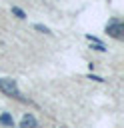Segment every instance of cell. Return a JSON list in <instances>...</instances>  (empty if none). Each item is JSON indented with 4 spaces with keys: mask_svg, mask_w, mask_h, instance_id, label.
Segmentation results:
<instances>
[{
    "mask_svg": "<svg viewBox=\"0 0 124 128\" xmlns=\"http://www.w3.org/2000/svg\"><path fill=\"white\" fill-rule=\"evenodd\" d=\"M106 34L116 38V40H122L124 38V22L118 20V18H112L108 24H106Z\"/></svg>",
    "mask_w": 124,
    "mask_h": 128,
    "instance_id": "6da1fadb",
    "label": "cell"
},
{
    "mask_svg": "<svg viewBox=\"0 0 124 128\" xmlns=\"http://www.w3.org/2000/svg\"><path fill=\"white\" fill-rule=\"evenodd\" d=\"M0 90L8 96H14V98H20V90H18V84L16 80L12 78H0Z\"/></svg>",
    "mask_w": 124,
    "mask_h": 128,
    "instance_id": "7a4b0ae2",
    "label": "cell"
},
{
    "mask_svg": "<svg viewBox=\"0 0 124 128\" xmlns=\"http://www.w3.org/2000/svg\"><path fill=\"white\" fill-rule=\"evenodd\" d=\"M36 126H38V122H36V118H34L32 114H24V116H22L20 128H36Z\"/></svg>",
    "mask_w": 124,
    "mask_h": 128,
    "instance_id": "3957f363",
    "label": "cell"
},
{
    "mask_svg": "<svg viewBox=\"0 0 124 128\" xmlns=\"http://www.w3.org/2000/svg\"><path fill=\"white\" fill-rule=\"evenodd\" d=\"M0 124L12 128V126H14V118H12V114H10V112H2V114H0Z\"/></svg>",
    "mask_w": 124,
    "mask_h": 128,
    "instance_id": "277c9868",
    "label": "cell"
},
{
    "mask_svg": "<svg viewBox=\"0 0 124 128\" xmlns=\"http://www.w3.org/2000/svg\"><path fill=\"white\" fill-rule=\"evenodd\" d=\"M12 14H14L16 18H20V20H24V18H26V12H24L22 8H18V6H12Z\"/></svg>",
    "mask_w": 124,
    "mask_h": 128,
    "instance_id": "5b68a950",
    "label": "cell"
},
{
    "mask_svg": "<svg viewBox=\"0 0 124 128\" xmlns=\"http://www.w3.org/2000/svg\"><path fill=\"white\" fill-rule=\"evenodd\" d=\"M34 30H38V32H42V34H52V32H50V28H48V26H44V24H34Z\"/></svg>",
    "mask_w": 124,
    "mask_h": 128,
    "instance_id": "8992f818",
    "label": "cell"
},
{
    "mask_svg": "<svg viewBox=\"0 0 124 128\" xmlns=\"http://www.w3.org/2000/svg\"><path fill=\"white\" fill-rule=\"evenodd\" d=\"M88 78H90V80H96V82H104V78H100V76H94V74H88Z\"/></svg>",
    "mask_w": 124,
    "mask_h": 128,
    "instance_id": "52a82bcc",
    "label": "cell"
}]
</instances>
